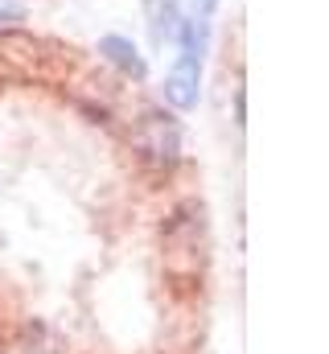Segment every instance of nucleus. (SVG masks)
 <instances>
[{"mask_svg":"<svg viewBox=\"0 0 329 354\" xmlns=\"http://www.w3.org/2000/svg\"><path fill=\"white\" fill-rule=\"evenodd\" d=\"M149 8V29H153V41L157 46H169V41H177V33H181V8H177V0H149L144 4Z\"/></svg>","mask_w":329,"mask_h":354,"instance_id":"nucleus-3","label":"nucleus"},{"mask_svg":"<svg viewBox=\"0 0 329 354\" xmlns=\"http://www.w3.org/2000/svg\"><path fill=\"white\" fill-rule=\"evenodd\" d=\"M132 145L153 169H173L181 161V124L161 107H149L132 128Z\"/></svg>","mask_w":329,"mask_h":354,"instance_id":"nucleus-1","label":"nucleus"},{"mask_svg":"<svg viewBox=\"0 0 329 354\" xmlns=\"http://www.w3.org/2000/svg\"><path fill=\"white\" fill-rule=\"evenodd\" d=\"M202 54H177L169 79H164V99L177 107V111H189L198 107V95H202Z\"/></svg>","mask_w":329,"mask_h":354,"instance_id":"nucleus-2","label":"nucleus"},{"mask_svg":"<svg viewBox=\"0 0 329 354\" xmlns=\"http://www.w3.org/2000/svg\"><path fill=\"white\" fill-rule=\"evenodd\" d=\"M21 17H25V8H21V4L0 0V25H4V21H21Z\"/></svg>","mask_w":329,"mask_h":354,"instance_id":"nucleus-5","label":"nucleus"},{"mask_svg":"<svg viewBox=\"0 0 329 354\" xmlns=\"http://www.w3.org/2000/svg\"><path fill=\"white\" fill-rule=\"evenodd\" d=\"M99 54H103L111 66H120L128 79H144V58L136 54V46H132L128 37H103V41H99Z\"/></svg>","mask_w":329,"mask_h":354,"instance_id":"nucleus-4","label":"nucleus"},{"mask_svg":"<svg viewBox=\"0 0 329 354\" xmlns=\"http://www.w3.org/2000/svg\"><path fill=\"white\" fill-rule=\"evenodd\" d=\"M198 4H202V17H206V12H210V8H214L218 0H198Z\"/></svg>","mask_w":329,"mask_h":354,"instance_id":"nucleus-6","label":"nucleus"}]
</instances>
